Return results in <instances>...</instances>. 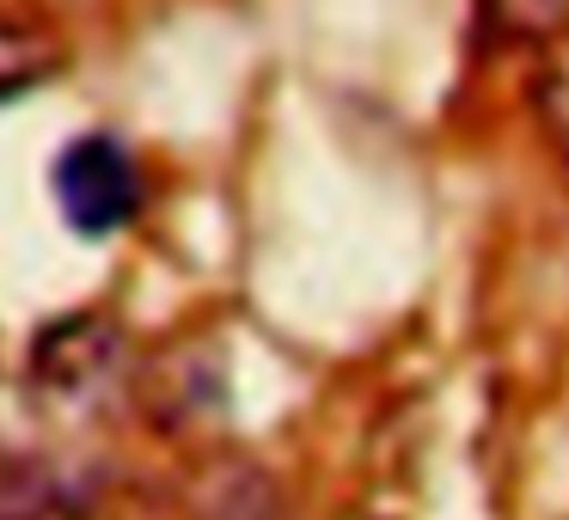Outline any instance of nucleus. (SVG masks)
<instances>
[{
  "mask_svg": "<svg viewBox=\"0 0 569 520\" xmlns=\"http://www.w3.org/2000/svg\"><path fill=\"white\" fill-rule=\"evenodd\" d=\"M343 520H386V514H380V508H349Z\"/></svg>",
  "mask_w": 569,
  "mask_h": 520,
  "instance_id": "nucleus-5",
  "label": "nucleus"
},
{
  "mask_svg": "<svg viewBox=\"0 0 569 520\" xmlns=\"http://www.w3.org/2000/svg\"><path fill=\"white\" fill-rule=\"evenodd\" d=\"M490 7L508 31H520V38H545V31H557L569 19V0H490Z\"/></svg>",
  "mask_w": 569,
  "mask_h": 520,
  "instance_id": "nucleus-4",
  "label": "nucleus"
},
{
  "mask_svg": "<svg viewBox=\"0 0 569 520\" xmlns=\"http://www.w3.org/2000/svg\"><path fill=\"white\" fill-rule=\"evenodd\" d=\"M56 43L43 38L38 26H13V19H0V99H13V92H31L38 80L56 74Z\"/></svg>",
  "mask_w": 569,
  "mask_h": 520,
  "instance_id": "nucleus-2",
  "label": "nucleus"
},
{
  "mask_svg": "<svg viewBox=\"0 0 569 520\" xmlns=\"http://www.w3.org/2000/svg\"><path fill=\"white\" fill-rule=\"evenodd\" d=\"M56 202L80 233H117L141 214V172L117 136H80L56 160Z\"/></svg>",
  "mask_w": 569,
  "mask_h": 520,
  "instance_id": "nucleus-1",
  "label": "nucleus"
},
{
  "mask_svg": "<svg viewBox=\"0 0 569 520\" xmlns=\"http://www.w3.org/2000/svg\"><path fill=\"white\" fill-rule=\"evenodd\" d=\"M0 520H99V508L62 483H26V490L0 496Z\"/></svg>",
  "mask_w": 569,
  "mask_h": 520,
  "instance_id": "nucleus-3",
  "label": "nucleus"
}]
</instances>
